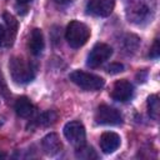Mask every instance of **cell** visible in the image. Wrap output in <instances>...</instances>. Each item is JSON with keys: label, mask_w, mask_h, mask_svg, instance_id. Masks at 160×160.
<instances>
[{"label": "cell", "mask_w": 160, "mask_h": 160, "mask_svg": "<svg viewBox=\"0 0 160 160\" xmlns=\"http://www.w3.org/2000/svg\"><path fill=\"white\" fill-rule=\"evenodd\" d=\"M9 69L12 80L18 84L30 82L35 78V71H36L35 66L20 56L11 58L9 62Z\"/></svg>", "instance_id": "1"}, {"label": "cell", "mask_w": 160, "mask_h": 160, "mask_svg": "<svg viewBox=\"0 0 160 160\" xmlns=\"http://www.w3.org/2000/svg\"><path fill=\"white\" fill-rule=\"evenodd\" d=\"M65 38L69 42V45L74 49L81 48L90 38V29L80 21H70V24L66 28Z\"/></svg>", "instance_id": "2"}, {"label": "cell", "mask_w": 160, "mask_h": 160, "mask_svg": "<svg viewBox=\"0 0 160 160\" xmlns=\"http://www.w3.org/2000/svg\"><path fill=\"white\" fill-rule=\"evenodd\" d=\"M69 78L74 84H76L78 86H80L84 90H99L105 84L102 78H100L95 74L81 71V70L72 71Z\"/></svg>", "instance_id": "3"}, {"label": "cell", "mask_w": 160, "mask_h": 160, "mask_svg": "<svg viewBox=\"0 0 160 160\" xmlns=\"http://www.w3.org/2000/svg\"><path fill=\"white\" fill-rule=\"evenodd\" d=\"M152 8L151 5L149 6L148 2H145L144 0H135L132 1L128 10H126V15L129 21L134 22V24H142L145 21L149 20V18L151 19L152 15Z\"/></svg>", "instance_id": "4"}, {"label": "cell", "mask_w": 160, "mask_h": 160, "mask_svg": "<svg viewBox=\"0 0 160 160\" xmlns=\"http://www.w3.org/2000/svg\"><path fill=\"white\" fill-rule=\"evenodd\" d=\"M64 135L66 140L75 148L85 145L86 132L85 128L80 121H70L64 126Z\"/></svg>", "instance_id": "5"}, {"label": "cell", "mask_w": 160, "mask_h": 160, "mask_svg": "<svg viewBox=\"0 0 160 160\" xmlns=\"http://www.w3.org/2000/svg\"><path fill=\"white\" fill-rule=\"evenodd\" d=\"M111 55H112L111 46H109L108 44H104V42H99L89 52L86 65L90 68H98L101 64H104Z\"/></svg>", "instance_id": "6"}, {"label": "cell", "mask_w": 160, "mask_h": 160, "mask_svg": "<svg viewBox=\"0 0 160 160\" xmlns=\"http://www.w3.org/2000/svg\"><path fill=\"white\" fill-rule=\"evenodd\" d=\"M95 121L100 125H119L122 118L116 109L108 105H100L95 114Z\"/></svg>", "instance_id": "7"}, {"label": "cell", "mask_w": 160, "mask_h": 160, "mask_svg": "<svg viewBox=\"0 0 160 160\" xmlns=\"http://www.w3.org/2000/svg\"><path fill=\"white\" fill-rule=\"evenodd\" d=\"M132 92H134V86L130 81L122 79V80H118L115 84H114V88H112V91H111V96L114 100L116 101H128L131 99L132 96Z\"/></svg>", "instance_id": "8"}, {"label": "cell", "mask_w": 160, "mask_h": 160, "mask_svg": "<svg viewBox=\"0 0 160 160\" xmlns=\"http://www.w3.org/2000/svg\"><path fill=\"white\" fill-rule=\"evenodd\" d=\"M115 0H90L86 5L89 14L95 16H109L114 9Z\"/></svg>", "instance_id": "9"}, {"label": "cell", "mask_w": 160, "mask_h": 160, "mask_svg": "<svg viewBox=\"0 0 160 160\" xmlns=\"http://www.w3.org/2000/svg\"><path fill=\"white\" fill-rule=\"evenodd\" d=\"M41 146H42L44 152L49 156H54V155L59 154L62 149V144H61L58 134H55V132H50V134L45 135L41 140Z\"/></svg>", "instance_id": "10"}, {"label": "cell", "mask_w": 160, "mask_h": 160, "mask_svg": "<svg viewBox=\"0 0 160 160\" xmlns=\"http://www.w3.org/2000/svg\"><path fill=\"white\" fill-rule=\"evenodd\" d=\"M120 140L121 139L116 132H104L100 136V148L105 154H111L120 146Z\"/></svg>", "instance_id": "11"}, {"label": "cell", "mask_w": 160, "mask_h": 160, "mask_svg": "<svg viewBox=\"0 0 160 160\" xmlns=\"http://www.w3.org/2000/svg\"><path fill=\"white\" fill-rule=\"evenodd\" d=\"M44 35L41 32L40 29H34L31 31V35H30V40H29V49H30V52L35 56L40 55L44 50Z\"/></svg>", "instance_id": "12"}, {"label": "cell", "mask_w": 160, "mask_h": 160, "mask_svg": "<svg viewBox=\"0 0 160 160\" xmlns=\"http://www.w3.org/2000/svg\"><path fill=\"white\" fill-rule=\"evenodd\" d=\"M4 20H5V29H6V45H11L18 31V21L9 12L4 14Z\"/></svg>", "instance_id": "13"}, {"label": "cell", "mask_w": 160, "mask_h": 160, "mask_svg": "<svg viewBox=\"0 0 160 160\" xmlns=\"http://www.w3.org/2000/svg\"><path fill=\"white\" fill-rule=\"evenodd\" d=\"M15 111L20 118H30L34 112V105L28 98L21 96L15 102Z\"/></svg>", "instance_id": "14"}, {"label": "cell", "mask_w": 160, "mask_h": 160, "mask_svg": "<svg viewBox=\"0 0 160 160\" xmlns=\"http://www.w3.org/2000/svg\"><path fill=\"white\" fill-rule=\"evenodd\" d=\"M148 111L151 119L158 120L159 119V111H160V105H159V96L158 95H150L148 99Z\"/></svg>", "instance_id": "15"}, {"label": "cell", "mask_w": 160, "mask_h": 160, "mask_svg": "<svg viewBox=\"0 0 160 160\" xmlns=\"http://www.w3.org/2000/svg\"><path fill=\"white\" fill-rule=\"evenodd\" d=\"M139 44H140V39L134 34H129L124 39V49L129 52L136 51V49L139 48Z\"/></svg>", "instance_id": "16"}, {"label": "cell", "mask_w": 160, "mask_h": 160, "mask_svg": "<svg viewBox=\"0 0 160 160\" xmlns=\"http://www.w3.org/2000/svg\"><path fill=\"white\" fill-rule=\"evenodd\" d=\"M76 158H80V159H84V160H90V159H96L98 155L95 152V150L90 146H80L76 150Z\"/></svg>", "instance_id": "17"}, {"label": "cell", "mask_w": 160, "mask_h": 160, "mask_svg": "<svg viewBox=\"0 0 160 160\" xmlns=\"http://www.w3.org/2000/svg\"><path fill=\"white\" fill-rule=\"evenodd\" d=\"M56 119H58V115H56L52 110H49V111L41 114V115L38 118V122H39L40 125H42V126H49V125L54 124V122L56 121Z\"/></svg>", "instance_id": "18"}, {"label": "cell", "mask_w": 160, "mask_h": 160, "mask_svg": "<svg viewBox=\"0 0 160 160\" xmlns=\"http://www.w3.org/2000/svg\"><path fill=\"white\" fill-rule=\"evenodd\" d=\"M122 70H124V65L119 64V62H114V64H110L108 66V71L110 74H118V72H120Z\"/></svg>", "instance_id": "19"}, {"label": "cell", "mask_w": 160, "mask_h": 160, "mask_svg": "<svg viewBox=\"0 0 160 160\" xmlns=\"http://www.w3.org/2000/svg\"><path fill=\"white\" fill-rule=\"evenodd\" d=\"M4 45H6V29L0 24V48Z\"/></svg>", "instance_id": "20"}, {"label": "cell", "mask_w": 160, "mask_h": 160, "mask_svg": "<svg viewBox=\"0 0 160 160\" xmlns=\"http://www.w3.org/2000/svg\"><path fill=\"white\" fill-rule=\"evenodd\" d=\"M159 52H160V49H159V40L156 39L155 42H154V45H152V48H151V50H150V56H151V58H158V56H159Z\"/></svg>", "instance_id": "21"}, {"label": "cell", "mask_w": 160, "mask_h": 160, "mask_svg": "<svg viewBox=\"0 0 160 160\" xmlns=\"http://www.w3.org/2000/svg\"><path fill=\"white\" fill-rule=\"evenodd\" d=\"M59 5H66V4H69V2H71V0H55Z\"/></svg>", "instance_id": "22"}, {"label": "cell", "mask_w": 160, "mask_h": 160, "mask_svg": "<svg viewBox=\"0 0 160 160\" xmlns=\"http://www.w3.org/2000/svg\"><path fill=\"white\" fill-rule=\"evenodd\" d=\"M31 0H18V2L19 4H28V2H30Z\"/></svg>", "instance_id": "23"}]
</instances>
